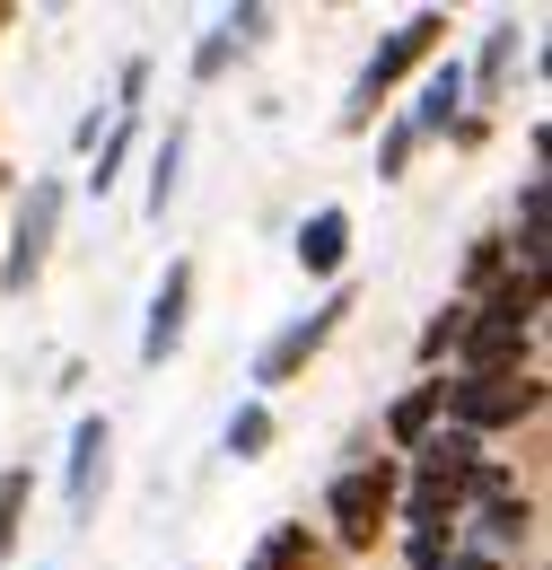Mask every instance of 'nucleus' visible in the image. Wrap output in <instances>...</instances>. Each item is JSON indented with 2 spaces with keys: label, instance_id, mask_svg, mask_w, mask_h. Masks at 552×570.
<instances>
[{
  "label": "nucleus",
  "instance_id": "20",
  "mask_svg": "<svg viewBox=\"0 0 552 570\" xmlns=\"http://www.w3.org/2000/svg\"><path fill=\"white\" fill-rule=\"evenodd\" d=\"M465 316H474V307H465V298H447V307H438V316H430V325L413 334V360H421V368H447V360H456V334H465Z\"/></svg>",
  "mask_w": 552,
  "mask_h": 570
},
{
  "label": "nucleus",
  "instance_id": "8",
  "mask_svg": "<svg viewBox=\"0 0 552 570\" xmlns=\"http://www.w3.org/2000/svg\"><path fill=\"white\" fill-rule=\"evenodd\" d=\"M185 325H194V255H167V273L149 289V316H140V368H167L185 352Z\"/></svg>",
  "mask_w": 552,
  "mask_h": 570
},
{
  "label": "nucleus",
  "instance_id": "1",
  "mask_svg": "<svg viewBox=\"0 0 552 570\" xmlns=\"http://www.w3.org/2000/svg\"><path fill=\"white\" fill-rule=\"evenodd\" d=\"M438 53H447V18H438V9H413L404 27H386V45H377V53L359 62V79H351L343 132H368V124H377V106H386L404 79H421Z\"/></svg>",
  "mask_w": 552,
  "mask_h": 570
},
{
  "label": "nucleus",
  "instance_id": "19",
  "mask_svg": "<svg viewBox=\"0 0 552 570\" xmlns=\"http://www.w3.org/2000/svg\"><path fill=\"white\" fill-rule=\"evenodd\" d=\"M132 149H140V124H132V115H115V124H106V141H97V167H88V194H97V203H106V194L124 185Z\"/></svg>",
  "mask_w": 552,
  "mask_h": 570
},
{
  "label": "nucleus",
  "instance_id": "13",
  "mask_svg": "<svg viewBox=\"0 0 552 570\" xmlns=\"http://www.w3.org/2000/svg\"><path fill=\"white\" fill-rule=\"evenodd\" d=\"M343 264H351V212L343 203H316L298 219V273L307 282H343Z\"/></svg>",
  "mask_w": 552,
  "mask_h": 570
},
{
  "label": "nucleus",
  "instance_id": "9",
  "mask_svg": "<svg viewBox=\"0 0 552 570\" xmlns=\"http://www.w3.org/2000/svg\"><path fill=\"white\" fill-rule=\"evenodd\" d=\"M106 474H115V430H106V413H79V422H70V465H62L70 527H88V518H97V500H106Z\"/></svg>",
  "mask_w": 552,
  "mask_h": 570
},
{
  "label": "nucleus",
  "instance_id": "23",
  "mask_svg": "<svg viewBox=\"0 0 552 570\" xmlns=\"http://www.w3.org/2000/svg\"><path fill=\"white\" fill-rule=\"evenodd\" d=\"M456 562V527H413L404 535V570H447Z\"/></svg>",
  "mask_w": 552,
  "mask_h": 570
},
{
  "label": "nucleus",
  "instance_id": "16",
  "mask_svg": "<svg viewBox=\"0 0 552 570\" xmlns=\"http://www.w3.org/2000/svg\"><path fill=\"white\" fill-rule=\"evenodd\" d=\"M474 307H483V316H500V325H535V316H544V273H518V264H509V273H500Z\"/></svg>",
  "mask_w": 552,
  "mask_h": 570
},
{
  "label": "nucleus",
  "instance_id": "10",
  "mask_svg": "<svg viewBox=\"0 0 552 570\" xmlns=\"http://www.w3.org/2000/svg\"><path fill=\"white\" fill-rule=\"evenodd\" d=\"M483 456H491L483 439H465V430L438 422V430H430V439L413 448V456H404V474H413V483H438V492L465 500V483H474V465H483Z\"/></svg>",
  "mask_w": 552,
  "mask_h": 570
},
{
  "label": "nucleus",
  "instance_id": "18",
  "mask_svg": "<svg viewBox=\"0 0 552 570\" xmlns=\"http://www.w3.org/2000/svg\"><path fill=\"white\" fill-rule=\"evenodd\" d=\"M273 439H280V422H273V404H255V395H246V404L228 413V430H219V448H228L237 465H255V456H273Z\"/></svg>",
  "mask_w": 552,
  "mask_h": 570
},
{
  "label": "nucleus",
  "instance_id": "5",
  "mask_svg": "<svg viewBox=\"0 0 552 570\" xmlns=\"http://www.w3.org/2000/svg\"><path fill=\"white\" fill-rule=\"evenodd\" d=\"M544 413V377H456L447 368V430L465 439H500V430H526Z\"/></svg>",
  "mask_w": 552,
  "mask_h": 570
},
{
  "label": "nucleus",
  "instance_id": "27",
  "mask_svg": "<svg viewBox=\"0 0 552 570\" xmlns=\"http://www.w3.org/2000/svg\"><path fill=\"white\" fill-rule=\"evenodd\" d=\"M106 124H115V115H106V106H88V115L70 124V141H79V149H97V141H106Z\"/></svg>",
  "mask_w": 552,
  "mask_h": 570
},
{
  "label": "nucleus",
  "instance_id": "7",
  "mask_svg": "<svg viewBox=\"0 0 552 570\" xmlns=\"http://www.w3.org/2000/svg\"><path fill=\"white\" fill-rule=\"evenodd\" d=\"M447 368H456V377H526V368H535V325H500V316L474 307Z\"/></svg>",
  "mask_w": 552,
  "mask_h": 570
},
{
  "label": "nucleus",
  "instance_id": "24",
  "mask_svg": "<svg viewBox=\"0 0 552 570\" xmlns=\"http://www.w3.org/2000/svg\"><path fill=\"white\" fill-rule=\"evenodd\" d=\"M413 149H421V132L404 124V115H395V124L377 132V176H404V167H413Z\"/></svg>",
  "mask_w": 552,
  "mask_h": 570
},
{
  "label": "nucleus",
  "instance_id": "2",
  "mask_svg": "<svg viewBox=\"0 0 552 570\" xmlns=\"http://www.w3.org/2000/svg\"><path fill=\"white\" fill-rule=\"evenodd\" d=\"M456 544H474V553H491V562H509L518 544H535V500H526V483H518L500 456H483V465H474V483H465Z\"/></svg>",
  "mask_w": 552,
  "mask_h": 570
},
{
  "label": "nucleus",
  "instance_id": "6",
  "mask_svg": "<svg viewBox=\"0 0 552 570\" xmlns=\"http://www.w3.org/2000/svg\"><path fill=\"white\" fill-rule=\"evenodd\" d=\"M351 307H359V289L334 282L325 298H316V307H307V316H289V325H280L273 343L255 352V404H264V395H280V386H289V377H298L307 360H316L325 343H334V334H343V316H351Z\"/></svg>",
  "mask_w": 552,
  "mask_h": 570
},
{
  "label": "nucleus",
  "instance_id": "17",
  "mask_svg": "<svg viewBox=\"0 0 552 570\" xmlns=\"http://www.w3.org/2000/svg\"><path fill=\"white\" fill-rule=\"evenodd\" d=\"M176 185H185V115H176V124L149 141V219H167Z\"/></svg>",
  "mask_w": 552,
  "mask_h": 570
},
{
  "label": "nucleus",
  "instance_id": "3",
  "mask_svg": "<svg viewBox=\"0 0 552 570\" xmlns=\"http://www.w3.org/2000/svg\"><path fill=\"white\" fill-rule=\"evenodd\" d=\"M395 492H404V456H351L343 474L325 483L334 544H343V553H377V535H386V518H395Z\"/></svg>",
  "mask_w": 552,
  "mask_h": 570
},
{
  "label": "nucleus",
  "instance_id": "14",
  "mask_svg": "<svg viewBox=\"0 0 552 570\" xmlns=\"http://www.w3.org/2000/svg\"><path fill=\"white\" fill-rule=\"evenodd\" d=\"M438 422H447V377H421V386H404V395L386 404V448H395V456H413Z\"/></svg>",
  "mask_w": 552,
  "mask_h": 570
},
{
  "label": "nucleus",
  "instance_id": "22",
  "mask_svg": "<svg viewBox=\"0 0 552 570\" xmlns=\"http://www.w3.org/2000/svg\"><path fill=\"white\" fill-rule=\"evenodd\" d=\"M27 500H36V465H0V553L18 544V518H27Z\"/></svg>",
  "mask_w": 552,
  "mask_h": 570
},
{
  "label": "nucleus",
  "instance_id": "28",
  "mask_svg": "<svg viewBox=\"0 0 552 570\" xmlns=\"http://www.w3.org/2000/svg\"><path fill=\"white\" fill-rule=\"evenodd\" d=\"M447 570H509V562H491V553H474V544H456V562Z\"/></svg>",
  "mask_w": 552,
  "mask_h": 570
},
{
  "label": "nucleus",
  "instance_id": "12",
  "mask_svg": "<svg viewBox=\"0 0 552 570\" xmlns=\"http://www.w3.org/2000/svg\"><path fill=\"white\" fill-rule=\"evenodd\" d=\"M456 115H465V62H456V53H438V62L421 71L413 115H404V124H413L421 141H447V132H456Z\"/></svg>",
  "mask_w": 552,
  "mask_h": 570
},
{
  "label": "nucleus",
  "instance_id": "21",
  "mask_svg": "<svg viewBox=\"0 0 552 570\" xmlns=\"http://www.w3.org/2000/svg\"><path fill=\"white\" fill-rule=\"evenodd\" d=\"M500 273H509V237H474V246H465V289H456V298L474 307V298H483Z\"/></svg>",
  "mask_w": 552,
  "mask_h": 570
},
{
  "label": "nucleus",
  "instance_id": "26",
  "mask_svg": "<svg viewBox=\"0 0 552 570\" xmlns=\"http://www.w3.org/2000/svg\"><path fill=\"white\" fill-rule=\"evenodd\" d=\"M140 97H149V53H132V62L115 71V106H106V115H132Z\"/></svg>",
  "mask_w": 552,
  "mask_h": 570
},
{
  "label": "nucleus",
  "instance_id": "15",
  "mask_svg": "<svg viewBox=\"0 0 552 570\" xmlns=\"http://www.w3.org/2000/svg\"><path fill=\"white\" fill-rule=\"evenodd\" d=\"M316 562H325V544H316V527H307V518H280L273 535L246 553V570H316Z\"/></svg>",
  "mask_w": 552,
  "mask_h": 570
},
{
  "label": "nucleus",
  "instance_id": "11",
  "mask_svg": "<svg viewBox=\"0 0 552 570\" xmlns=\"http://www.w3.org/2000/svg\"><path fill=\"white\" fill-rule=\"evenodd\" d=\"M518 53H526V27H518V18H500V27L483 36V53L465 62V106H474V115H491V106L509 97V79H518Z\"/></svg>",
  "mask_w": 552,
  "mask_h": 570
},
{
  "label": "nucleus",
  "instance_id": "4",
  "mask_svg": "<svg viewBox=\"0 0 552 570\" xmlns=\"http://www.w3.org/2000/svg\"><path fill=\"white\" fill-rule=\"evenodd\" d=\"M62 212H70V185H62V176H36V185L18 194L9 255H0V289H9V298H27V289L45 282V264H53V237H62Z\"/></svg>",
  "mask_w": 552,
  "mask_h": 570
},
{
  "label": "nucleus",
  "instance_id": "25",
  "mask_svg": "<svg viewBox=\"0 0 552 570\" xmlns=\"http://www.w3.org/2000/svg\"><path fill=\"white\" fill-rule=\"evenodd\" d=\"M228 62H237V45H228V36H219V27H210L203 45H194V88H210V79L228 71Z\"/></svg>",
  "mask_w": 552,
  "mask_h": 570
}]
</instances>
